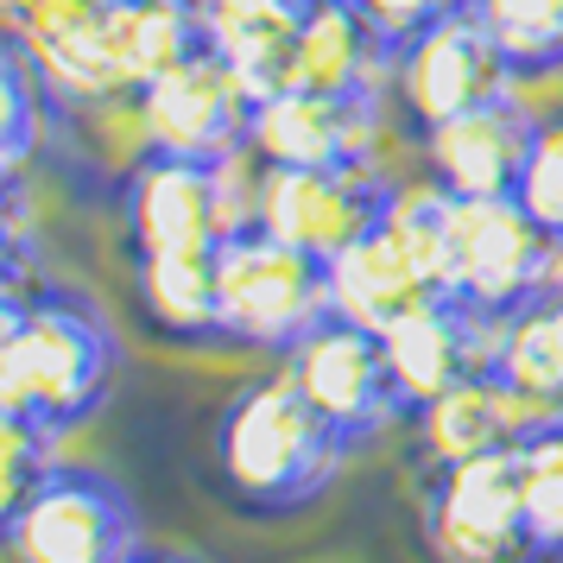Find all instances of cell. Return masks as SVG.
<instances>
[{"instance_id": "10", "label": "cell", "mask_w": 563, "mask_h": 563, "mask_svg": "<svg viewBox=\"0 0 563 563\" xmlns=\"http://www.w3.org/2000/svg\"><path fill=\"white\" fill-rule=\"evenodd\" d=\"M393 172H367V165H330V172H266V209L260 229L305 247L310 260H335L380 229L386 197H393Z\"/></svg>"}, {"instance_id": "22", "label": "cell", "mask_w": 563, "mask_h": 563, "mask_svg": "<svg viewBox=\"0 0 563 563\" xmlns=\"http://www.w3.org/2000/svg\"><path fill=\"white\" fill-rule=\"evenodd\" d=\"M52 82L38 77L26 38L0 20V178H26L38 146H45V121H52Z\"/></svg>"}, {"instance_id": "27", "label": "cell", "mask_w": 563, "mask_h": 563, "mask_svg": "<svg viewBox=\"0 0 563 563\" xmlns=\"http://www.w3.org/2000/svg\"><path fill=\"white\" fill-rule=\"evenodd\" d=\"M266 158L254 146H234L209 165V178H216V222H222V241L229 234H247L260 229V209H266Z\"/></svg>"}, {"instance_id": "18", "label": "cell", "mask_w": 563, "mask_h": 563, "mask_svg": "<svg viewBox=\"0 0 563 563\" xmlns=\"http://www.w3.org/2000/svg\"><path fill=\"white\" fill-rule=\"evenodd\" d=\"M323 279H330V317H349V323L380 330V335L399 317H411L418 305L437 298L380 229L367 234V241H355V247H342L335 260H323Z\"/></svg>"}, {"instance_id": "20", "label": "cell", "mask_w": 563, "mask_h": 563, "mask_svg": "<svg viewBox=\"0 0 563 563\" xmlns=\"http://www.w3.org/2000/svg\"><path fill=\"white\" fill-rule=\"evenodd\" d=\"M494 380H507L519 399H532L538 411L563 418V291L558 285L507 317Z\"/></svg>"}, {"instance_id": "28", "label": "cell", "mask_w": 563, "mask_h": 563, "mask_svg": "<svg viewBox=\"0 0 563 563\" xmlns=\"http://www.w3.org/2000/svg\"><path fill=\"white\" fill-rule=\"evenodd\" d=\"M450 7H468V0H361V13H367L393 45H406L411 32H424L437 13H450Z\"/></svg>"}, {"instance_id": "17", "label": "cell", "mask_w": 563, "mask_h": 563, "mask_svg": "<svg viewBox=\"0 0 563 563\" xmlns=\"http://www.w3.org/2000/svg\"><path fill=\"white\" fill-rule=\"evenodd\" d=\"M133 298L146 330L178 349H229L222 298H216V254H165L133 260Z\"/></svg>"}, {"instance_id": "15", "label": "cell", "mask_w": 563, "mask_h": 563, "mask_svg": "<svg viewBox=\"0 0 563 563\" xmlns=\"http://www.w3.org/2000/svg\"><path fill=\"white\" fill-rule=\"evenodd\" d=\"M393 38H386L361 0H310L298 38H291V82L323 89V96H374L386 102L393 82Z\"/></svg>"}, {"instance_id": "13", "label": "cell", "mask_w": 563, "mask_h": 563, "mask_svg": "<svg viewBox=\"0 0 563 563\" xmlns=\"http://www.w3.org/2000/svg\"><path fill=\"white\" fill-rule=\"evenodd\" d=\"M538 108L519 102V96H500V102L475 108V114H456L443 128L418 133L411 153H418V172L431 184H443L450 197H512L519 190V172H526V146H532Z\"/></svg>"}, {"instance_id": "21", "label": "cell", "mask_w": 563, "mask_h": 563, "mask_svg": "<svg viewBox=\"0 0 563 563\" xmlns=\"http://www.w3.org/2000/svg\"><path fill=\"white\" fill-rule=\"evenodd\" d=\"M450 222H456V197L443 184H431L424 172L393 184L380 216V234L411 260V273L431 285L437 298H450Z\"/></svg>"}, {"instance_id": "29", "label": "cell", "mask_w": 563, "mask_h": 563, "mask_svg": "<svg viewBox=\"0 0 563 563\" xmlns=\"http://www.w3.org/2000/svg\"><path fill=\"white\" fill-rule=\"evenodd\" d=\"M128 563H203V558H190V551H172V544H140Z\"/></svg>"}, {"instance_id": "26", "label": "cell", "mask_w": 563, "mask_h": 563, "mask_svg": "<svg viewBox=\"0 0 563 563\" xmlns=\"http://www.w3.org/2000/svg\"><path fill=\"white\" fill-rule=\"evenodd\" d=\"M512 197H519V209L551 241H563V108L558 114H538L532 146H526V172H519Z\"/></svg>"}, {"instance_id": "23", "label": "cell", "mask_w": 563, "mask_h": 563, "mask_svg": "<svg viewBox=\"0 0 563 563\" xmlns=\"http://www.w3.org/2000/svg\"><path fill=\"white\" fill-rule=\"evenodd\" d=\"M482 26L512 64V96H532L538 82L563 77V0H475Z\"/></svg>"}, {"instance_id": "6", "label": "cell", "mask_w": 563, "mask_h": 563, "mask_svg": "<svg viewBox=\"0 0 563 563\" xmlns=\"http://www.w3.org/2000/svg\"><path fill=\"white\" fill-rule=\"evenodd\" d=\"M418 532L431 563H532L519 450H487V456L431 468L418 494Z\"/></svg>"}, {"instance_id": "11", "label": "cell", "mask_w": 563, "mask_h": 563, "mask_svg": "<svg viewBox=\"0 0 563 563\" xmlns=\"http://www.w3.org/2000/svg\"><path fill=\"white\" fill-rule=\"evenodd\" d=\"M140 96H146V133H153V153L216 165L222 153L247 146L254 89L234 77L209 45L197 57H184L178 70H165L158 82H146Z\"/></svg>"}, {"instance_id": "9", "label": "cell", "mask_w": 563, "mask_h": 563, "mask_svg": "<svg viewBox=\"0 0 563 563\" xmlns=\"http://www.w3.org/2000/svg\"><path fill=\"white\" fill-rule=\"evenodd\" d=\"M386 128H393V108L374 96H323L305 82H285L254 102L247 146L279 172H330V165L386 172Z\"/></svg>"}, {"instance_id": "3", "label": "cell", "mask_w": 563, "mask_h": 563, "mask_svg": "<svg viewBox=\"0 0 563 563\" xmlns=\"http://www.w3.org/2000/svg\"><path fill=\"white\" fill-rule=\"evenodd\" d=\"M140 544L128 482L102 462L57 456L0 538V563H128Z\"/></svg>"}, {"instance_id": "19", "label": "cell", "mask_w": 563, "mask_h": 563, "mask_svg": "<svg viewBox=\"0 0 563 563\" xmlns=\"http://www.w3.org/2000/svg\"><path fill=\"white\" fill-rule=\"evenodd\" d=\"M108 20H114V57L128 89H146L209 45L197 0H108Z\"/></svg>"}, {"instance_id": "1", "label": "cell", "mask_w": 563, "mask_h": 563, "mask_svg": "<svg viewBox=\"0 0 563 563\" xmlns=\"http://www.w3.org/2000/svg\"><path fill=\"white\" fill-rule=\"evenodd\" d=\"M349 437L305 399V386L285 367L234 386L216 431H209V468L241 519H298L335 487L349 462Z\"/></svg>"}, {"instance_id": "24", "label": "cell", "mask_w": 563, "mask_h": 563, "mask_svg": "<svg viewBox=\"0 0 563 563\" xmlns=\"http://www.w3.org/2000/svg\"><path fill=\"white\" fill-rule=\"evenodd\" d=\"M519 500H526L532 563H563V418L538 424L519 443Z\"/></svg>"}, {"instance_id": "8", "label": "cell", "mask_w": 563, "mask_h": 563, "mask_svg": "<svg viewBox=\"0 0 563 563\" xmlns=\"http://www.w3.org/2000/svg\"><path fill=\"white\" fill-rule=\"evenodd\" d=\"M279 367L305 386V399L349 443H374L380 431H393L399 418H411L406 393L393 380V361H386V335L361 330L349 317H323L310 335H298L279 355Z\"/></svg>"}, {"instance_id": "7", "label": "cell", "mask_w": 563, "mask_h": 563, "mask_svg": "<svg viewBox=\"0 0 563 563\" xmlns=\"http://www.w3.org/2000/svg\"><path fill=\"white\" fill-rule=\"evenodd\" d=\"M558 241L519 209V197H456L450 222V298L482 317H512L551 291Z\"/></svg>"}, {"instance_id": "16", "label": "cell", "mask_w": 563, "mask_h": 563, "mask_svg": "<svg viewBox=\"0 0 563 563\" xmlns=\"http://www.w3.org/2000/svg\"><path fill=\"white\" fill-rule=\"evenodd\" d=\"M411 424H418V456L431 462V468H450V462L487 456V450H519L538 424H551V411L519 399L494 374H475V380L437 393L431 406H418Z\"/></svg>"}, {"instance_id": "25", "label": "cell", "mask_w": 563, "mask_h": 563, "mask_svg": "<svg viewBox=\"0 0 563 563\" xmlns=\"http://www.w3.org/2000/svg\"><path fill=\"white\" fill-rule=\"evenodd\" d=\"M52 462H57V437L0 399V538L20 519L26 494L38 487V475H45Z\"/></svg>"}, {"instance_id": "4", "label": "cell", "mask_w": 563, "mask_h": 563, "mask_svg": "<svg viewBox=\"0 0 563 563\" xmlns=\"http://www.w3.org/2000/svg\"><path fill=\"white\" fill-rule=\"evenodd\" d=\"M216 298H222L229 349L273 355V361L330 317L323 260H310L305 247H291V241L266 229L229 234L216 247Z\"/></svg>"}, {"instance_id": "2", "label": "cell", "mask_w": 563, "mask_h": 563, "mask_svg": "<svg viewBox=\"0 0 563 563\" xmlns=\"http://www.w3.org/2000/svg\"><path fill=\"white\" fill-rule=\"evenodd\" d=\"M121 374V335L77 285H26V317L0 355V399L64 443L108 406Z\"/></svg>"}, {"instance_id": "5", "label": "cell", "mask_w": 563, "mask_h": 563, "mask_svg": "<svg viewBox=\"0 0 563 563\" xmlns=\"http://www.w3.org/2000/svg\"><path fill=\"white\" fill-rule=\"evenodd\" d=\"M512 64L507 52L494 45V32L482 26L475 0L468 7H450L437 13L424 32H411L406 45L393 52V82H386V108L406 140L443 128L456 114H475V108L512 96Z\"/></svg>"}, {"instance_id": "14", "label": "cell", "mask_w": 563, "mask_h": 563, "mask_svg": "<svg viewBox=\"0 0 563 563\" xmlns=\"http://www.w3.org/2000/svg\"><path fill=\"white\" fill-rule=\"evenodd\" d=\"M121 229L133 260L165 254H216L222 222H216V178L203 158L153 153L121 178Z\"/></svg>"}, {"instance_id": "12", "label": "cell", "mask_w": 563, "mask_h": 563, "mask_svg": "<svg viewBox=\"0 0 563 563\" xmlns=\"http://www.w3.org/2000/svg\"><path fill=\"white\" fill-rule=\"evenodd\" d=\"M500 335H507V317L462 310L456 298H431L411 317H399L386 330V361H393V380L406 393V406L418 411L450 386L494 374L500 367Z\"/></svg>"}]
</instances>
